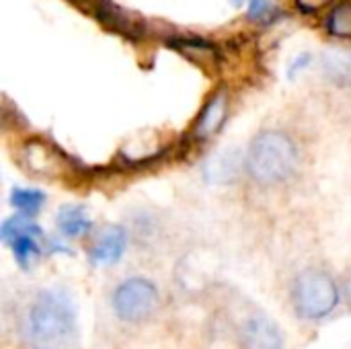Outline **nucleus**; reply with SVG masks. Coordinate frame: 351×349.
<instances>
[{
  "label": "nucleus",
  "instance_id": "dca6fc26",
  "mask_svg": "<svg viewBox=\"0 0 351 349\" xmlns=\"http://www.w3.org/2000/svg\"><path fill=\"white\" fill-rule=\"evenodd\" d=\"M343 290H346V300H348V304L351 306V269H350V274H348V278H346Z\"/></svg>",
  "mask_w": 351,
  "mask_h": 349
},
{
  "label": "nucleus",
  "instance_id": "423d86ee",
  "mask_svg": "<svg viewBox=\"0 0 351 349\" xmlns=\"http://www.w3.org/2000/svg\"><path fill=\"white\" fill-rule=\"evenodd\" d=\"M128 245V234L121 226H109L97 239L90 249V261L95 265H111L121 259Z\"/></svg>",
  "mask_w": 351,
  "mask_h": 349
},
{
  "label": "nucleus",
  "instance_id": "9b49d317",
  "mask_svg": "<svg viewBox=\"0 0 351 349\" xmlns=\"http://www.w3.org/2000/svg\"><path fill=\"white\" fill-rule=\"evenodd\" d=\"M327 31L335 37L351 39V0L339 2L327 16Z\"/></svg>",
  "mask_w": 351,
  "mask_h": 349
},
{
  "label": "nucleus",
  "instance_id": "6e6552de",
  "mask_svg": "<svg viewBox=\"0 0 351 349\" xmlns=\"http://www.w3.org/2000/svg\"><path fill=\"white\" fill-rule=\"evenodd\" d=\"M58 230L68 237V239H76L84 232H88L90 228V220L84 214V210L80 206H62L58 212Z\"/></svg>",
  "mask_w": 351,
  "mask_h": 349
},
{
  "label": "nucleus",
  "instance_id": "f3484780",
  "mask_svg": "<svg viewBox=\"0 0 351 349\" xmlns=\"http://www.w3.org/2000/svg\"><path fill=\"white\" fill-rule=\"evenodd\" d=\"M241 2H243V0H232V4H237V6H239Z\"/></svg>",
  "mask_w": 351,
  "mask_h": 349
},
{
  "label": "nucleus",
  "instance_id": "7ed1b4c3",
  "mask_svg": "<svg viewBox=\"0 0 351 349\" xmlns=\"http://www.w3.org/2000/svg\"><path fill=\"white\" fill-rule=\"evenodd\" d=\"M292 302L298 317L306 321H319L335 311L339 302V290L327 272L311 267L294 280Z\"/></svg>",
  "mask_w": 351,
  "mask_h": 349
},
{
  "label": "nucleus",
  "instance_id": "2eb2a0df",
  "mask_svg": "<svg viewBox=\"0 0 351 349\" xmlns=\"http://www.w3.org/2000/svg\"><path fill=\"white\" fill-rule=\"evenodd\" d=\"M308 64H311V56H306V53H304V56H298V58L294 60V64L290 66V76H294V72L298 74V72H300L302 68H306Z\"/></svg>",
  "mask_w": 351,
  "mask_h": 349
},
{
  "label": "nucleus",
  "instance_id": "f03ea898",
  "mask_svg": "<svg viewBox=\"0 0 351 349\" xmlns=\"http://www.w3.org/2000/svg\"><path fill=\"white\" fill-rule=\"evenodd\" d=\"M296 160L298 148L292 138L282 132L269 130L253 138L245 156V167L257 183L271 185L290 177Z\"/></svg>",
  "mask_w": 351,
  "mask_h": 349
},
{
  "label": "nucleus",
  "instance_id": "f8f14e48",
  "mask_svg": "<svg viewBox=\"0 0 351 349\" xmlns=\"http://www.w3.org/2000/svg\"><path fill=\"white\" fill-rule=\"evenodd\" d=\"M323 70L327 78L339 84H351V58L341 53H329L323 60Z\"/></svg>",
  "mask_w": 351,
  "mask_h": 349
},
{
  "label": "nucleus",
  "instance_id": "4468645a",
  "mask_svg": "<svg viewBox=\"0 0 351 349\" xmlns=\"http://www.w3.org/2000/svg\"><path fill=\"white\" fill-rule=\"evenodd\" d=\"M329 2H331V0H296L298 8H300L302 12H317V10H321V8L329 6Z\"/></svg>",
  "mask_w": 351,
  "mask_h": 349
},
{
  "label": "nucleus",
  "instance_id": "9d476101",
  "mask_svg": "<svg viewBox=\"0 0 351 349\" xmlns=\"http://www.w3.org/2000/svg\"><path fill=\"white\" fill-rule=\"evenodd\" d=\"M97 16L109 27V29H117L125 35H134L136 33V25L132 21V16H128L121 8H117L115 4L111 2H101L97 6Z\"/></svg>",
  "mask_w": 351,
  "mask_h": 349
},
{
  "label": "nucleus",
  "instance_id": "39448f33",
  "mask_svg": "<svg viewBox=\"0 0 351 349\" xmlns=\"http://www.w3.org/2000/svg\"><path fill=\"white\" fill-rule=\"evenodd\" d=\"M241 341L245 349H282L284 339L280 327L263 313L251 315L241 329Z\"/></svg>",
  "mask_w": 351,
  "mask_h": 349
},
{
  "label": "nucleus",
  "instance_id": "0eeeda50",
  "mask_svg": "<svg viewBox=\"0 0 351 349\" xmlns=\"http://www.w3.org/2000/svg\"><path fill=\"white\" fill-rule=\"evenodd\" d=\"M226 113H228V97L224 91H220L204 107V111L197 119V125H195V134L199 138H208V136L216 134L220 130V125L224 123Z\"/></svg>",
  "mask_w": 351,
  "mask_h": 349
},
{
  "label": "nucleus",
  "instance_id": "f257e3e1",
  "mask_svg": "<svg viewBox=\"0 0 351 349\" xmlns=\"http://www.w3.org/2000/svg\"><path fill=\"white\" fill-rule=\"evenodd\" d=\"M76 335V313L70 298L58 290H43L29 306L25 339L29 349H68Z\"/></svg>",
  "mask_w": 351,
  "mask_h": 349
},
{
  "label": "nucleus",
  "instance_id": "20e7f679",
  "mask_svg": "<svg viewBox=\"0 0 351 349\" xmlns=\"http://www.w3.org/2000/svg\"><path fill=\"white\" fill-rule=\"evenodd\" d=\"M160 296L152 282L144 278H132L121 282L113 292V311L119 321L140 323L158 309Z\"/></svg>",
  "mask_w": 351,
  "mask_h": 349
},
{
  "label": "nucleus",
  "instance_id": "ddd939ff",
  "mask_svg": "<svg viewBox=\"0 0 351 349\" xmlns=\"http://www.w3.org/2000/svg\"><path fill=\"white\" fill-rule=\"evenodd\" d=\"M249 16L253 21H269L276 16V6L271 0H249Z\"/></svg>",
  "mask_w": 351,
  "mask_h": 349
},
{
  "label": "nucleus",
  "instance_id": "1a4fd4ad",
  "mask_svg": "<svg viewBox=\"0 0 351 349\" xmlns=\"http://www.w3.org/2000/svg\"><path fill=\"white\" fill-rule=\"evenodd\" d=\"M10 204L23 214V216H35L43 204H45V193L39 189H31V187H14L10 191Z\"/></svg>",
  "mask_w": 351,
  "mask_h": 349
}]
</instances>
